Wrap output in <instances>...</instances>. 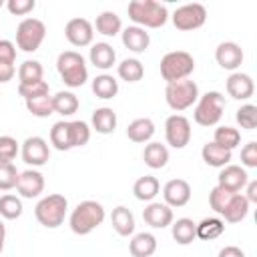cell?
<instances>
[{
  "label": "cell",
  "instance_id": "1",
  "mask_svg": "<svg viewBox=\"0 0 257 257\" xmlns=\"http://www.w3.org/2000/svg\"><path fill=\"white\" fill-rule=\"evenodd\" d=\"M128 18L141 28H161L169 20V10L157 0H133L126 6Z\"/></svg>",
  "mask_w": 257,
  "mask_h": 257
},
{
  "label": "cell",
  "instance_id": "2",
  "mask_svg": "<svg viewBox=\"0 0 257 257\" xmlns=\"http://www.w3.org/2000/svg\"><path fill=\"white\" fill-rule=\"evenodd\" d=\"M106 213H104V207L98 203V201H82L78 203L70 217H68V225H70V231L74 235H88L92 233L98 225H102Z\"/></svg>",
  "mask_w": 257,
  "mask_h": 257
},
{
  "label": "cell",
  "instance_id": "3",
  "mask_svg": "<svg viewBox=\"0 0 257 257\" xmlns=\"http://www.w3.org/2000/svg\"><path fill=\"white\" fill-rule=\"evenodd\" d=\"M56 70L68 88H78L88 80V68L84 56L76 50H64L56 58Z\"/></svg>",
  "mask_w": 257,
  "mask_h": 257
},
{
  "label": "cell",
  "instance_id": "4",
  "mask_svg": "<svg viewBox=\"0 0 257 257\" xmlns=\"http://www.w3.org/2000/svg\"><path fill=\"white\" fill-rule=\"evenodd\" d=\"M66 211H68V201L64 195L60 193H52V195H46L42 197L36 207H34V217L36 221L46 227V229H56L64 223V217H66Z\"/></svg>",
  "mask_w": 257,
  "mask_h": 257
},
{
  "label": "cell",
  "instance_id": "5",
  "mask_svg": "<svg viewBox=\"0 0 257 257\" xmlns=\"http://www.w3.org/2000/svg\"><path fill=\"white\" fill-rule=\"evenodd\" d=\"M195 70V58L187 50H171L161 58V76L167 84L185 80Z\"/></svg>",
  "mask_w": 257,
  "mask_h": 257
},
{
  "label": "cell",
  "instance_id": "6",
  "mask_svg": "<svg viewBox=\"0 0 257 257\" xmlns=\"http://www.w3.org/2000/svg\"><path fill=\"white\" fill-rule=\"evenodd\" d=\"M225 112V96L219 90H209L205 94H199L195 108H193V118L201 126H215Z\"/></svg>",
  "mask_w": 257,
  "mask_h": 257
},
{
  "label": "cell",
  "instance_id": "7",
  "mask_svg": "<svg viewBox=\"0 0 257 257\" xmlns=\"http://www.w3.org/2000/svg\"><path fill=\"white\" fill-rule=\"evenodd\" d=\"M197 98H199V86L191 78H185V80H179V82H171L165 88V100L177 112L191 108L197 102Z\"/></svg>",
  "mask_w": 257,
  "mask_h": 257
},
{
  "label": "cell",
  "instance_id": "8",
  "mask_svg": "<svg viewBox=\"0 0 257 257\" xmlns=\"http://www.w3.org/2000/svg\"><path fill=\"white\" fill-rule=\"evenodd\" d=\"M46 38V26L38 18H24L16 26V46L22 52H36Z\"/></svg>",
  "mask_w": 257,
  "mask_h": 257
},
{
  "label": "cell",
  "instance_id": "9",
  "mask_svg": "<svg viewBox=\"0 0 257 257\" xmlns=\"http://www.w3.org/2000/svg\"><path fill=\"white\" fill-rule=\"evenodd\" d=\"M173 24L177 30L181 32H189V30H197L201 28L205 22H207V8L199 2H193V4H185V6H179L175 12H173Z\"/></svg>",
  "mask_w": 257,
  "mask_h": 257
},
{
  "label": "cell",
  "instance_id": "10",
  "mask_svg": "<svg viewBox=\"0 0 257 257\" xmlns=\"http://www.w3.org/2000/svg\"><path fill=\"white\" fill-rule=\"evenodd\" d=\"M191 120L183 114H171L165 120V139L173 149H185L191 141Z\"/></svg>",
  "mask_w": 257,
  "mask_h": 257
},
{
  "label": "cell",
  "instance_id": "11",
  "mask_svg": "<svg viewBox=\"0 0 257 257\" xmlns=\"http://www.w3.org/2000/svg\"><path fill=\"white\" fill-rule=\"evenodd\" d=\"M20 157L32 169L42 167L50 159V147H48L46 139H42V137H28L20 147Z\"/></svg>",
  "mask_w": 257,
  "mask_h": 257
},
{
  "label": "cell",
  "instance_id": "12",
  "mask_svg": "<svg viewBox=\"0 0 257 257\" xmlns=\"http://www.w3.org/2000/svg\"><path fill=\"white\" fill-rule=\"evenodd\" d=\"M64 36L66 40L76 46V48H82V46H88L92 44V38H94V28H92V22L86 20V18H70L64 26Z\"/></svg>",
  "mask_w": 257,
  "mask_h": 257
},
{
  "label": "cell",
  "instance_id": "13",
  "mask_svg": "<svg viewBox=\"0 0 257 257\" xmlns=\"http://www.w3.org/2000/svg\"><path fill=\"white\" fill-rule=\"evenodd\" d=\"M247 181H249V175L241 165H231L229 163L217 175V187H221L229 193H239L241 189H245Z\"/></svg>",
  "mask_w": 257,
  "mask_h": 257
},
{
  "label": "cell",
  "instance_id": "14",
  "mask_svg": "<svg viewBox=\"0 0 257 257\" xmlns=\"http://www.w3.org/2000/svg\"><path fill=\"white\" fill-rule=\"evenodd\" d=\"M163 199L165 205L173 207H185L191 201V185L185 179H171L163 187Z\"/></svg>",
  "mask_w": 257,
  "mask_h": 257
},
{
  "label": "cell",
  "instance_id": "15",
  "mask_svg": "<svg viewBox=\"0 0 257 257\" xmlns=\"http://www.w3.org/2000/svg\"><path fill=\"white\" fill-rule=\"evenodd\" d=\"M243 58H245L243 48H241L237 42H231V40L221 42V44L217 46V50H215V60H217V64H219L221 68H225V70H233V72H235V70L243 64Z\"/></svg>",
  "mask_w": 257,
  "mask_h": 257
},
{
  "label": "cell",
  "instance_id": "16",
  "mask_svg": "<svg viewBox=\"0 0 257 257\" xmlns=\"http://www.w3.org/2000/svg\"><path fill=\"white\" fill-rule=\"evenodd\" d=\"M16 191L24 199L40 197V193L44 191V175L40 171H36V169L22 171L20 177H18V183H16Z\"/></svg>",
  "mask_w": 257,
  "mask_h": 257
},
{
  "label": "cell",
  "instance_id": "17",
  "mask_svg": "<svg viewBox=\"0 0 257 257\" xmlns=\"http://www.w3.org/2000/svg\"><path fill=\"white\" fill-rule=\"evenodd\" d=\"M225 86H227V94L231 98H235V100H249L253 96V92H255L253 78L249 74H245V72H239V70L229 74Z\"/></svg>",
  "mask_w": 257,
  "mask_h": 257
},
{
  "label": "cell",
  "instance_id": "18",
  "mask_svg": "<svg viewBox=\"0 0 257 257\" xmlns=\"http://www.w3.org/2000/svg\"><path fill=\"white\" fill-rule=\"evenodd\" d=\"M143 219L153 229H165V227H169L173 223V209L169 205H165V203L151 201L143 209Z\"/></svg>",
  "mask_w": 257,
  "mask_h": 257
},
{
  "label": "cell",
  "instance_id": "19",
  "mask_svg": "<svg viewBox=\"0 0 257 257\" xmlns=\"http://www.w3.org/2000/svg\"><path fill=\"white\" fill-rule=\"evenodd\" d=\"M120 40H122L124 48H128V50L135 52V54L145 52V50L149 48V44H151V36H149V32H147L145 28H141V26H135V24L122 28V32H120Z\"/></svg>",
  "mask_w": 257,
  "mask_h": 257
},
{
  "label": "cell",
  "instance_id": "20",
  "mask_svg": "<svg viewBox=\"0 0 257 257\" xmlns=\"http://www.w3.org/2000/svg\"><path fill=\"white\" fill-rule=\"evenodd\" d=\"M88 60L94 68L98 70H108L114 66L116 62V52L114 48L108 44V42H96L90 46V52H88Z\"/></svg>",
  "mask_w": 257,
  "mask_h": 257
},
{
  "label": "cell",
  "instance_id": "21",
  "mask_svg": "<svg viewBox=\"0 0 257 257\" xmlns=\"http://www.w3.org/2000/svg\"><path fill=\"white\" fill-rule=\"evenodd\" d=\"M249 205L251 203L245 199L243 193H233L231 199H229V203H227V207L223 209L221 217L227 223H241L247 217V213H249Z\"/></svg>",
  "mask_w": 257,
  "mask_h": 257
},
{
  "label": "cell",
  "instance_id": "22",
  "mask_svg": "<svg viewBox=\"0 0 257 257\" xmlns=\"http://www.w3.org/2000/svg\"><path fill=\"white\" fill-rule=\"evenodd\" d=\"M110 225L120 237H128L135 233V215L124 205H118L110 213Z\"/></svg>",
  "mask_w": 257,
  "mask_h": 257
},
{
  "label": "cell",
  "instance_id": "23",
  "mask_svg": "<svg viewBox=\"0 0 257 257\" xmlns=\"http://www.w3.org/2000/svg\"><path fill=\"white\" fill-rule=\"evenodd\" d=\"M92 28H96V32L102 34V36H116V34L122 32V20H120V16L116 12L104 10V12H100L96 16Z\"/></svg>",
  "mask_w": 257,
  "mask_h": 257
},
{
  "label": "cell",
  "instance_id": "24",
  "mask_svg": "<svg viewBox=\"0 0 257 257\" xmlns=\"http://www.w3.org/2000/svg\"><path fill=\"white\" fill-rule=\"evenodd\" d=\"M90 126L98 133V135H110L116 128V112L108 106H100L92 112L90 116Z\"/></svg>",
  "mask_w": 257,
  "mask_h": 257
},
{
  "label": "cell",
  "instance_id": "25",
  "mask_svg": "<svg viewBox=\"0 0 257 257\" xmlns=\"http://www.w3.org/2000/svg\"><path fill=\"white\" fill-rule=\"evenodd\" d=\"M155 135V122L147 116H141V118H135L133 122H128L126 126V137L128 141L133 143H149Z\"/></svg>",
  "mask_w": 257,
  "mask_h": 257
},
{
  "label": "cell",
  "instance_id": "26",
  "mask_svg": "<svg viewBox=\"0 0 257 257\" xmlns=\"http://www.w3.org/2000/svg\"><path fill=\"white\" fill-rule=\"evenodd\" d=\"M197 223L189 217H181L177 221L171 223V233H173V239L179 243V245H191L195 239H197Z\"/></svg>",
  "mask_w": 257,
  "mask_h": 257
},
{
  "label": "cell",
  "instance_id": "27",
  "mask_svg": "<svg viewBox=\"0 0 257 257\" xmlns=\"http://www.w3.org/2000/svg\"><path fill=\"white\" fill-rule=\"evenodd\" d=\"M128 251L133 257H151L157 251V237L147 231L137 233L128 243Z\"/></svg>",
  "mask_w": 257,
  "mask_h": 257
},
{
  "label": "cell",
  "instance_id": "28",
  "mask_svg": "<svg viewBox=\"0 0 257 257\" xmlns=\"http://www.w3.org/2000/svg\"><path fill=\"white\" fill-rule=\"evenodd\" d=\"M201 157H203V161H205L209 167H215V169H223L225 165L231 163V151H227V149L215 145L213 141L203 145Z\"/></svg>",
  "mask_w": 257,
  "mask_h": 257
},
{
  "label": "cell",
  "instance_id": "29",
  "mask_svg": "<svg viewBox=\"0 0 257 257\" xmlns=\"http://www.w3.org/2000/svg\"><path fill=\"white\" fill-rule=\"evenodd\" d=\"M161 191V183L157 177L153 175H145V177H139L133 185V193L139 201H145V203H151Z\"/></svg>",
  "mask_w": 257,
  "mask_h": 257
},
{
  "label": "cell",
  "instance_id": "30",
  "mask_svg": "<svg viewBox=\"0 0 257 257\" xmlns=\"http://www.w3.org/2000/svg\"><path fill=\"white\" fill-rule=\"evenodd\" d=\"M143 161L149 169H163L169 163V149L161 143H149L145 145Z\"/></svg>",
  "mask_w": 257,
  "mask_h": 257
},
{
  "label": "cell",
  "instance_id": "31",
  "mask_svg": "<svg viewBox=\"0 0 257 257\" xmlns=\"http://www.w3.org/2000/svg\"><path fill=\"white\" fill-rule=\"evenodd\" d=\"M50 145L56 151H70L72 149V135H70V120H58L50 128Z\"/></svg>",
  "mask_w": 257,
  "mask_h": 257
},
{
  "label": "cell",
  "instance_id": "32",
  "mask_svg": "<svg viewBox=\"0 0 257 257\" xmlns=\"http://www.w3.org/2000/svg\"><path fill=\"white\" fill-rule=\"evenodd\" d=\"M92 92L96 94V98L108 100L114 98L118 92V80L112 74H98L96 78H92Z\"/></svg>",
  "mask_w": 257,
  "mask_h": 257
},
{
  "label": "cell",
  "instance_id": "33",
  "mask_svg": "<svg viewBox=\"0 0 257 257\" xmlns=\"http://www.w3.org/2000/svg\"><path fill=\"white\" fill-rule=\"evenodd\" d=\"M52 106H54V112H58V114H62V116H72V114L78 110L80 102H78V96H76L74 92H70V90H60V92H56V94L52 96Z\"/></svg>",
  "mask_w": 257,
  "mask_h": 257
},
{
  "label": "cell",
  "instance_id": "34",
  "mask_svg": "<svg viewBox=\"0 0 257 257\" xmlns=\"http://www.w3.org/2000/svg\"><path fill=\"white\" fill-rule=\"evenodd\" d=\"M197 237L203 241H213L225 233V221L219 217H205L201 223H197Z\"/></svg>",
  "mask_w": 257,
  "mask_h": 257
},
{
  "label": "cell",
  "instance_id": "35",
  "mask_svg": "<svg viewBox=\"0 0 257 257\" xmlns=\"http://www.w3.org/2000/svg\"><path fill=\"white\" fill-rule=\"evenodd\" d=\"M118 78L124 82H139L145 76V66L139 58H124L118 66H116Z\"/></svg>",
  "mask_w": 257,
  "mask_h": 257
},
{
  "label": "cell",
  "instance_id": "36",
  "mask_svg": "<svg viewBox=\"0 0 257 257\" xmlns=\"http://www.w3.org/2000/svg\"><path fill=\"white\" fill-rule=\"evenodd\" d=\"M213 143L219 145V147H223V149H227V151H233L241 143V133L235 126H227V124L217 126L215 128V135H213Z\"/></svg>",
  "mask_w": 257,
  "mask_h": 257
},
{
  "label": "cell",
  "instance_id": "37",
  "mask_svg": "<svg viewBox=\"0 0 257 257\" xmlns=\"http://www.w3.org/2000/svg\"><path fill=\"white\" fill-rule=\"evenodd\" d=\"M44 68L38 60H24L18 68V84H32L42 80Z\"/></svg>",
  "mask_w": 257,
  "mask_h": 257
},
{
  "label": "cell",
  "instance_id": "38",
  "mask_svg": "<svg viewBox=\"0 0 257 257\" xmlns=\"http://www.w3.org/2000/svg\"><path fill=\"white\" fill-rule=\"evenodd\" d=\"M24 207H22V199L18 195H2L0 197V217L2 219H8V221H14L22 215Z\"/></svg>",
  "mask_w": 257,
  "mask_h": 257
},
{
  "label": "cell",
  "instance_id": "39",
  "mask_svg": "<svg viewBox=\"0 0 257 257\" xmlns=\"http://www.w3.org/2000/svg\"><path fill=\"white\" fill-rule=\"evenodd\" d=\"M26 110H28L32 116H38V118H48L50 114H54L52 96H50V94H46V96H38V98L26 100Z\"/></svg>",
  "mask_w": 257,
  "mask_h": 257
},
{
  "label": "cell",
  "instance_id": "40",
  "mask_svg": "<svg viewBox=\"0 0 257 257\" xmlns=\"http://www.w3.org/2000/svg\"><path fill=\"white\" fill-rule=\"evenodd\" d=\"M235 120L241 128L245 131H253L257 126V106L247 102V104H241L237 108V114H235Z\"/></svg>",
  "mask_w": 257,
  "mask_h": 257
},
{
  "label": "cell",
  "instance_id": "41",
  "mask_svg": "<svg viewBox=\"0 0 257 257\" xmlns=\"http://www.w3.org/2000/svg\"><path fill=\"white\" fill-rule=\"evenodd\" d=\"M20 171L14 163H0V191H12L16 189Z\"/></svg>",
  "mask_w": 257,
  "mask_h": 257
},
{
  "label": "cell",
  "instance_id": "42",
  "mask_svg": "<svg viewBox=\"0 0 257 257\" xmlns=\"http://www.w3.org/2000/svg\"><path fill=\"white\" fill-rule=\"evenodd\" d=\"M18 94L26 102V100H32V98L50 94V86H48L46 80H38V82H32V84H18Z\"/></svg>",
  "mask_w": 257,
  "mask_h": 257
},
{
  "label": "cell",
  "instance_id": "43",
  "mask_svg": "<svg viewBox=\"0 0 257 257\" xmlns=\"http://www.w3.org/2000/svg\"><path fill=\"white\" fill-rule=\"evenodd\" d=\"M70 135H72V149L84 147L90 141V126L84 120H70Z\"/></svg>",
  "mask_w": 257,
  "mask_h": 257
},
{
  "label": "cell",
  "instance_id": "44",
  "mask_svg": "<svg viewBox=\"0 0 257 257\" xmlns=\"http://www.w3.org/2000/svg\"><path fill=\"white\" fill-rule=\"evenodd\" d=\"M18 153H20V147H18L16 139L2 135L0 137V163H12Z\"/></svg>",
  "mask_w": 257,
  "mask_h": 257
},
{
  "label": "cell",
  "instance_id": "45",
  "mask_svg": "<svg viewBox=\"0 0 257 257\" xmlns=\"http://www.w3.org/2000/svg\"><path fill=\"white\" fill-rule=\"evenodd\" d=\"M231 195H233V193H229V191H225V189H221V187H213L211 193H209V205H211V209H213L217 215H221L223 209L227 207Z\"/></svg>",
  "mask_w": 257,
  "mask_h": 257
},
{
  "label": "cell",
  "instance_id": "46",
  "mask_svg": "<svg viewBox=\"0 0 257 257\" xmlns=\"http://www.w3.org/2000/svg\"><path fill=\"white\" fill-rule=\"evenodd\" d=\"M34 8H36V2L34 0H8L6 2V10L12 16H26Z\"/></svg>",
  "mask_w": 257,
  "mask_h": 257
},
{
  "label": "cell",
  "instance_id": "47",
  "mask_svg": "<svg viewBox=\"0 0 257 257\" xmlns=\"http://www.w3.org/2000/svg\"><path fill=\"white\" fill-rule=\"evenodd\" d=\"M241 163L247 169H255L257 167V143L255 141H249L241 149Z\"/></svg>",
  "mask_w": 257,
  "mask_h": 257
},
{
  "label": "cell",
  "instance_id": "48",
  "mask_svg": "<svg viewBox=\"0 0 257 257\" xmlns=\"http://www.w3.org/2000/svg\"><path fill=\"white\" fill-rule=\"evenodd\" d=\"M16 60V44L12 40L0 38V62L2 64H14Z\"/></svg>",
  "mask_w": 257,
  "mask_h": 257
},
{
  "label": "cell",
  "instance_id": "49",
  "mask_svg": "<svg viewBox=\"0 0 257 257\" xmlns=\"http://www.w3.org/2000/svg\"><path fill=\"white\" fill-rule=\"evenodd\" d=\"M14 74H16L14 64H2V62H0V84L10 82V80L14 78Z\"/></svg>",
  "mask_w": 257,
  "mask_h": 257
},
{
  "label": "cell",
  "instance_id": "50",
  "mask_svg": "<svg viewBox=\"0 0 257 257\" xmlns=\"http://www.w3.org/2000/svg\"><path fill=\"white\" fill-rule=\"evenodd\" d=\"M219 257H245V251L235 247V245H227L219 251Z\"/></svg>",
  "mask_w": 257,
  "mask_h": 257
},
{
  "label": "cell",
  "instance_id": "51",
  "mask_svg": "<svg viewBox=\"0 0 257 257\" xmlns=\"http://www.w3.org/2000/svg\"><path fill=\"white\" fill-rule=\"evenodd\" d=\"M247 193H245V199L249 203H257V181H247Z\"/></svg>",
  "mask_w": 257,
  "mask_h": 257
},
{
  "label": "cell",
  "instance_id": "52",
  "mask_svg": "<svg viewBox=\"0 0 257 257\" xmlns=\"http://www.w3.org/2000/svg\"><path fill=\"white\" fill-rule=\"evenodd\" d=\"M4 239H6V225L0 219V241H4Z\"/></svg>",
  "mask_w": 257,
  "mask_h": 257
},
{
  "label": "cell",
  "instance_id": "53",
  "mask_svg": "<svg viewBox=\"0 0 257 257\" xmlns=\"http://www.w3.org/2000/svg\"><path fill=\"white\" fill-rule=\"evenodd\" d=\"M2 249H4V241H0V253H2Z\"/></svg>",
  "mask_w": 257,
  "mask_h": 257
},
{
  "label": "cell",
  "instance_id": "54",
  "mask_svg": "<svg viewBox=\"0 0 257 257\" xmlns=\"http://www.w3.org/2000/svg\"><path fill=\"white\" fill-rule=\"evenodd\" d=\"M2 6H6V2H4V0H0V8H2Z\"/></svg>",
  "mask_w": 257,
  "mask_h": 257
}]
</instances>
